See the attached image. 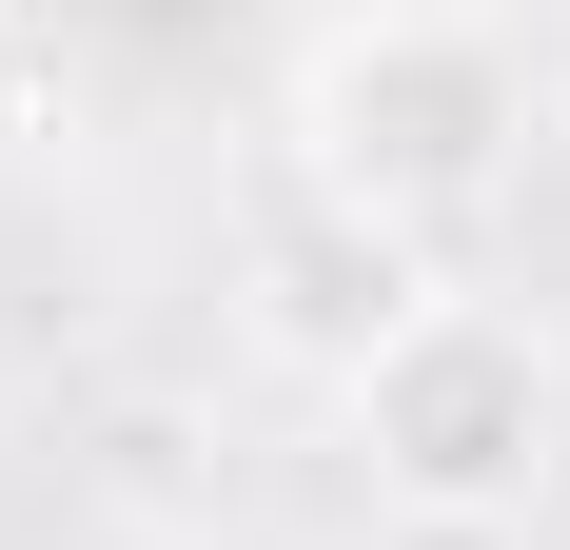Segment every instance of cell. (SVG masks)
Segmentation results:
<instances>
[{
    "label": "cell",
    "mask_w": 570,
    "mask_h": 550,
    "mask_svg": "<svg viewBox=\"0 0 570 550\" xmlns=\"http://www.w3.org/2000/svg\"><path fill=\"white\" fill-rule=\"evenodd\" d=\"M531 40L512 20H453V0H354L335 40L295 59V177H335L354 217L394 236H472L531 158Z\"/></svg>",
    "instance_id": "obj_1"
},
{
    "label": "cell",
    "mask_w": 570,
    "mask_h": 550,
    "mask_svg": "<svg viewBox=\"0 0 570 550\" xmlns=\"http://www.w3.org/2000/svg\"><path fill=\"white\" fill-rule=\"evenodd\" d=\"M335 413H354L374 511H394V531H453V550L472 531H531L551 472H570V354L512 315V295H433Z\"/></svg>",
    "instance_id": "obj_2"
},
{
    "label": "cell",
    "mask_w": 570,
    "mask_h": 550,
    "mask_svg": "<svg viewBox=\"0 0 570 550\" xmlns=\"http://www.w3.org/2000/svg\"><path fill=\"white\" fill-rule=\"evenodd\" d=\"M433 295H453V275H433V236L354 217L335 177H276V197L236 217V334H256L276 374H315V393H354L413 315H433Z\"/></svg>",
    "instance_id": "obj_3"
},
{
    "label": "cell",
    "mask_w": 570,
    "mask_h": 550,
    "mask_svg": "<svg viewBox=\"0 0 570 550\" xmlns=\"http://www.w3.org/2000/svg\"><path fill=\"white\" fill-rule=\"evenodd\" d=\"M531 99H551V138H570V0H531Z\"/></svg>",
    "instance_id": "obj_4"
},
{
    "label": "cell",
    "mask_w": 570,
    "mask_h": 550,
    "mask_svg": "<svg viewBox=\"0 0 570 550\" xmlns=\"http://www.w3.org/2000/svg\"><path fill=\"white\" fill-rule=\"evenodd\" d=\"M158 550H295V531H158Z\"/></svg>",
    "instance_id": "obj_5"
},
{
    "label": "cell",
    "mask_w": 570,
    "mask_h": 550,
    "mask_svg": "<svg viewBox=\"0 0 570 550\" xmlns=\"http://www.w3.org/2000/svg\"><path fill=\"white\" fill-rule=\"evenodd\" d=\"M453 20H512V0H453Z\"/></svg>",
    "instance_id": "obj_6"
}]
</instances>
